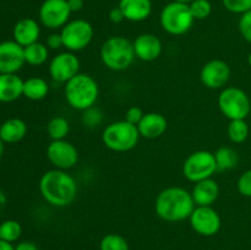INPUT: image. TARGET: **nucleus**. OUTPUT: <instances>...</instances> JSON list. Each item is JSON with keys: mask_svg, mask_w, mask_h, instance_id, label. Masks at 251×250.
<instances>
[{"mask_svg": "<svg viewBox=\"0 0 251 250\" xmlns=\"http://www.w3.org/2000/svg\"><path fill=\"white\" fill-rule=\"evenodd\" d=\"M46 46L48 47L49 49H51V50H58V49L64 48L63 38H61L60 32H53V33L49 34V36L47 37Z\"/></svg>", "mask_w": 251, "mask_h": 250, "instance_id": "obj_36", "label": "nucleus"}, {"mask_svg": "<svg viewBox=\"0 0 251 250\" xmlns=\"http://www.w3.org/2000/svg\"><path fill=\"white\" fill-rule=\"evenodd\" d=\"M144 115L145 113L142 112L141 108L137 107V105H132V107H130L129 109L126 110V113H125V120L129 122L130 124H134L137 126V124L141 122Z\"/></svg>", "mask_w": 251, "mask_h": 250, "instance_id": "obj_35", "label": "nucleus"}, {"mask_svg": "<svg viewBox=\"0 0 251 250\" xmlns=\"http://www.w3.org/2000/svg\"><path fill=\"white\" fill-rule=\"evenodd\" d=\"M248 64H249V66L251 69V51L249 53V55H248Z\"/></svg>", "mask_w": 251, "mask_h": 250, "instance_id": "obj_43", "label": "nucleus"}, {"mask_svg": "<svg viewBox=\"0 0 251 250\" xmlns=\"http://www.w3.org/2000/svg\"><path fill=\"white\" fill-rule=\"evenodd\" d=\"M21 96H24V80L16 74H0V102H14Z\"/></svg>", "mask_w": 251, "mask_h": 250, "instance_id": "obj_21", "label": "nucleus"}, {"mask_svg": "<svg viewBox=\"0 0 251 250\" xmlns=\"http://www.w3.org/2000/svg\"><path fill=\"white\" fill-rule=\"evenodd\" d=\"M195 19L190 11L189 4L172 1L162 9L159 24L162 29L171 36H183L193 27Z\"/></svg>", "mask_w": 251, "mask_h": 250, "instance_id": "obj_6", "label": "nucleus"}, {"mask_svg": "<svg viewBox=\"0 0 251 250\" xmlns=\"http://www.w3.org/2000/svg\"><path fill=\"white\" fill-rule=\"evenodd\" d=\"M25 61L32 66H39L47 63L49 58V48L44 43L36 42L25 47Z\"/></svg>", "mask_w": 251, "mask_h": 250, "instance_id": "obj_25", "label": "nucleus"}, {"mask_svg": "<svg viewBox=\"0 0 251 250\" xmlns=\"http://www.w3.org/2000/svg\"><path fill=\"white\" fill-rule=\"evenodd\" d=\"M103 119H104L103 112L98 107H95V105L83 110L82 117H81L82 125L88 127V129H95V127L100 126L103 123Z\"/></svg>", "mask_w": 251, "mask_h": 250, "instance_id": "obj_30", "label": "nucleus"}, {"mask_svg": "<svg viewBox=\"0 0 251 250\" xmlns=\"http://www.w3.org/2000/svg\"><path fill=\"white\" fill-rule=\"evenodd\" d=\"M77 190L75 178L61 169L47 171L39 180L41 195L54 207H66L71 205L77 196Z\"/></svg>", "mask_w": 251, "mask_h": 250, "instance_id": "obj_2", "label": "nucleus"}, {"mask_svg": "<svg viewBox=\"0 0 251 250\" xmlns=\"http://www.w3.org/2000/svg\"><path fill=\"white\" fill-rule=\"evenodd\" d=\"M195 207L191 191L181 186H168L163 189L154 200L156 215L169 223L189 220Z\"/></svg>", "mask_w": 251, "mask_h": 250, "instance_id": "obj_1", "label": "nucleus"}, {"mask_svg": "<svg viewBox=\"0 0 251 250\" xmlns=\"http://www.w3.org/2000/svg\"><path fill=\"white\" fill-rule=\"evenodd\" d=\"M108 17H109V20L113 24H120V22H123L125 20L124 14H123V11L120 10L119 6L113 7L109 11V14H108Z\"/></svg>", "mask_w": 251, "mask_h": 250, "instance_id": "obj_37", "label": "nucleus"}, {"mask_svg": "<svg viewBox=\"0 0 251 250\" xmlns=\"http://www.w3.org/2000/svg\"><path fill=\"white\" fill-rule=\"evenodd\" d=\"M2 152H4V142H2V140L0 139V158H1L2 156Z\"/></svg>", "mask_w": 251, "mask_h": 250, "instance_id": "obj_41", "label": "nucleus"}, {"mask_svg": "<svg viewBox=\"0 0 251 250\" xmlns=\"http://www.w3.org/2000/svg\"><path fill=\"white\" fill-rule=\"evenodd\" d=\"M64 96L71 108L83 112L96 104L100 96V86L92 76L80 73L65 83Z\"/></svg>", "mask_w": 251, "mask_h": 250, "instance_id": "obj_3", "label": "nucleus"}, {"mask_svg": "<svg viewBox=\"0 0 251 250\" xmlns=\"http://www.w3.org/2000/svg\"><path fill=\"white\" fill-rule=\"evenodd\" d=\"M80 68L81 63L77 55L73 51L65 50L60 51L51 58L48 66V71L50 77L55 82L65 85L68 81H70L77 74H80Z\"/></svg>", "mask_w": 251, "mask_h": 250, "instance_id": "obj_11", "label": "nucleus"}, {"mask_svg": "<svg viewBox=\"0 0 251 250\" xmlns=\"http://www.w3.org/2000/svg\"><path fill=\"white\" fill-rule=\"evenodd\" d=\"M68 0H44L38 11L39 22L48 29H61L70 21Z\"/></svg>", "mask_w": 251, "mask_h": 250, "instance_id": "obj_10", "label": "nucleus"}, {"mask_svg": "<svg viewBox=\"0 0 251 250\" xmlns=\"http://www.w3.org/2000/svg\"><path fill=\"white\" fill-rule=\"evenodd\" d=\"M250 134L249 124L247 123V119H237L229 120V124L227 127L228 139L233 144H243L248 140Z\"/></svg>", "mask_w": 251, "mask_h": 250, "instance_id": "obj_26", "label": "nucleus"}, {"mask_svg": "<svg viewBox=\"0 0 251 250\" xmlns=\"http://www.w3.org/2000/svg\"><path fill=\"white\" fill-rule=\"evenodd\" d=\"M49 85L42 77H29L24 81V96L27 100H41L48 96Z\"/></svg>", "mask_w": 251, "mask_h": 250, "instance_id": "obj_23", "label": "nucleus"}, {"mask_svg": "<svg viewBox=\"0 0 251 250\" xmlns=\"http://www.w3.org/2000/svg\"><path fill=\"white\" fill-rule=\"evenodd\" d=\"M140 136L145 139H157L161 137L168 129V122L161 113H145L141 122L137 124Z\"/></svg>", "mask_w": 251, "mask_h": 250, "instance_id": "obj_17", "label": "nucleus"}, {"mask_svg": "<svg viewBox=\"0 0 251 250\" xmlns=\"http://www.w3.org/2000/svg\"><path fill=\"white\" fill-rule=\"evenodd\" d=\"M27 134V125L20 118H11L0 125V139L5 144H16Z\"/></svg>", "mask_w": 251, "mask_h": 250, "instance_id": "obj_22", "label": "nucleus"}, {"mask_svg": "<svg viewBox=\"0 0 251 250\" xmlns=\"http://www.w3.org/2000/svg\"><path fill=\"white\" fill-rule=\"evenodd\" d=\"M217 172H228L234 169L239 163V156L234 149L229 146H221L215 152Z\"/></svg>", "mask_w": 251, "mask_h": 250, "instance_id": "obj_24", "label": "nucleus"}, {"mask_svg": "<svg viewBox=\"0 0 251 250\" xmlns=\"http://www.w3.org/2000/svg\"><path fill=\"white\" fill-rule=\"evenodd\" d=\"M232 70L227 61L212 59L207 61L200 70V81L210 90H222L229 81Z\"/></svg>", "mask_w": 251, "mask_h": 250, "instance_id": "obj_14", "label": "nucleus"}, {"mask_svg": "<svg viewBox=\"0 0 251 250\" xmlns=\"http://www.w3.org/2000/svg\"><path fill=\"white\" fill-rule=\"evenodd\" d=\"M61 38H63L64 48L69 51H81L87 48L92 42L95 31L93 26L83 19H76L69 21L60 29Z\"/></svg>", "mask_w": 251, "mask_h": 250, "instance_id": "obj_9", "label": "nucleus"}, {"mask_svg": "<svg viewBox=\"0 0 251 250\" xmlns=\"http://www.w3.org/2000/svg\"><path fill=\"white\" fill-rule=\"evenodd\" d=\"M12 33H14V41L25 48L29 44L38 42L41 36V26L34 19L25 17L16 22Z\"/></svg>", "mask_w": 251, "mask_h": 250, "instance_id": "obj_18", "label": "nucleus"}, {"mask_svg": "<svg viewBox=\"0 0 251 250\" xmlns=\"http://www.w3.org/2000/svg\"><path fill=\"white\" fill-rule=\"evenodd\" d=\"M100 250H130V247L123 235L109 233L100 239Z\"/></svg>", "mask_w": 251, "mask_h": 250, "instance_id": "obj_29", "label": "nucleus"}, {"mask_svg": "<svg viewBox=\"0 0 251 250\" xmlns=\"http://www.w3.org/2000/svg\"><path fill=\"white\" fill-rule=\"evenodd\" d=\"M173 1L183 2V4H190V2H193V1H194V0H173Z\"/></svg>", "mask_w": 251, "mask_h": 250, "instance_id": "obj_42", "label": "nucleus"}, {"mask_svg": "<svg viewBox=\"0 0 251 250\" xmlns=\"http://www.w3.org/2000/svg\"><path fill=\"white\" fill-rule=\"evenodd\" d=\"M22 227L17 221L7 220L0 223V239L7 243H15L21 238Z\"/></svg>", "mask_w": 251, "mask_h": 250, "instance_id": "obj_28", "label": "nucleus"}, {"mask_svg": "<svg viewBox=\"0 0 251 250\" xmlns=\"http://www.w3.org/2000/svg\"><path fill=\"white\" fill-rule=\"evenodd\" d=\"M196 206H212L220 196V185L212 178L195 183L191 190Z\"/></svg>", "mask_w": 251, "mask_h": 250, "instance_id": "obj_19", "label": "nucleus"}, {"mask_svg": "<svg viewBox=\"0 0 251 250\" xmlns=\"http://www.w3.org/2000/svg\"><path fill=\"white\" fill-rule=\"evenodd\" d=\"M238 28L243 38L251 44V10L240 15L239 22H238Z\"/></svg>", "mask_w": 251, "mask_h": 250, "instance_id": "obj_33", "label": "nucleus"}, {"mask_svg": "<svg viewBox=\"0 0 251 250\" xmlns=\"http://www.w3.org/2000/svg\"><path fill=\"white\" fill-rule=\"evenodd\" d=\"M25 64L24 47L15 41L0 43V74H16Z\"/></svg>", "mask_w": 251, "mask_h": 250, "instance_id": "obj_15", "label": "nucleus"}, {"mask_svg": "<svg viewBox=\"0 0 251 250\" xmlns=\"http://www.w3.org/2000/svg\"><path fill=\"white\" fill-rule=\"evenodd\" d=\"M118 6L124 14L125 20L131 22L145 21L152 14L151 0H119Z\"/></svg>", "mask_w": 251, "mask_h": 250, "instance_id": "obj_20", "label": "nucleus"}, {"mask_svg": "<svg viewBox=\"0 0 251 250\" xmlns=\"http://www.w3.org/2000/svg\"><path fill=\"white\" fill-rule=\"evenodd\" d=\"M217 104L221 113L228 120L247 119L251 112L249 95L243 88L237 86H228L222 88L218 95Z\"/></svg>", "mask_w": 251, "mask_h": 250, "instance_id": "obj_7", "label": "nucleus"}, {"mask_svg": "<svg viewBox=\"0 0 251 250\" xmlns=\"http://www.w3.org/2000/svg\"><path fill=\"white\" fill-rule=\"evenodd\" d=\"M0 250H15V247L11 243H7L5 240L0 239Z\"/></svg>", "mask_w": 251, "mask_h": 250, "instance_id": "obj_40", "label": "nucleus"}, {"mask_svg": "<svg viewBox=\"0 0 251 250\" xmlns=\"http://www.w3.org/2000/svg\"><path fill=\"white\" fill-rule=\"evenodd\" d=\"M191 228L202 237H212L222 227L221 216L212 206H196L189 217Z\"/></svg>", "mask_w": 251, "mask_h": 250, "instance_id": "obj_12", "label": "nucleus"}, {"mask_svg": "<svg viewBox=\"0 0 251 250\" xmlns=\"http://www.w3.org/2000/svg\"><path fill=\"white\" fill-rule=\"evenodd\" d=\"M181 171L184 178L194 184L212 178L213 174L217 172L215 153L206 150L193 152L185 158Z\"/></svg>", "mask_w": 251, "mask_h": 250, "instance_id": "obj_8", "label": "nucleus"}, {"mask_svg": "<svg viewBox=\"0 0 251 250\" xmlns=\"http://www.w3.org/2000/svg\"><path fill=\"white\" fill-rule=\"evenodd\" d=\"M222 4L232 14L243 15L251 10V0H222Z\"/></svg>", "mask_w": 251, "mask_h": 250, "instance_id": "obj_32", "label": "nucleus"}, {"mask_svg": "<svg viewBox=\"0 0 251 250\" xmlns=\"http://www.w3.org/2000/svg\"><path fill=\"white\" fill-rule=\"evenodd\" d=\"M136 125L130 124L125 119L117 120L103 129L102 142L108 150L114 152H127L136 147L140 140Z\"/></svg>", "mask_w": 251, "mask_h": 250, "instance_id": "obj_5", "label": "nucleus"}, {"mask_svg": "<svg viewBox=\"0 0 251 250\" xmlns=\"http://www.w3.org/2000/svg\"><path fill=\"white\" fill-rule=\"evenodd\" d=\"M47 132H48L51 141H54V140H65V137L70 132V124H69L66 118L56 115V117L51 118L49 120L48 125H47Z\"/></svg>", "mask_w": 251, "mask_h": 250, "instance_id": "obj_27", "label": "nucleus"}, {"mask_svg": "<svg viewBox=\"0 0 251 250\" xmlns=\"http://www.w3.org/2000/svg\"><path fill=\"white\" fill-rule=\"evenodd\" d=\"M68 5L70 7L71 12H78L82 10L85 1L83 0H68Z\"/></svg>", "mask_w": 251, "mask_h": 250, "instance_id": "obj_39", "label": "nucleus"}, {"mask_svg": "<svg viewBox=\"0 0 251 250\" xmlns=\"http://www.w3.org/2000/svg\"><path fill=\"white\" fill-rule=\"evenodd\" d=\"M15 250H39V249L34 243L24 240V242H20L19 244L15 247Z\"/></svg>", "mask_w": 251, "mask_h": 250, "instance_id": "obj_38", "label": "nucleus"}, {"mask_svg": "<svg viewBox=\"0 0 251 250\" xmlns=\"http://www.w3.org/2000/svg\"><path fill=\"white\" fill-rule=\"evenodd\" d=\"M190 11L195 20H205L212 12V4L210 0H194L189 4Z\"/></svg>", "mask_w": 251, "mask_h": 250, "instance_id": "obj_31", "label": "nucleus"}, {"mask_svg": "<svg viewBox=\"0 0 251 250\" xmlns=\"http://www.w3.org/2000/svg\"><path fill=\"white\" fill-rule=\"evenodd\" d=\"M47 158L54 168L69 171L78 162V151L68 140H54L47 147Z\"/></svg>", "mask_w": 251, "mask_h": 250, "instance_id": "obj_13", "label": "nucleus"}, {"mask_svg": "<svg viewBox=\"0 0 251 250\" xmlns=\"http://www.w3.org/2000/svg\"><path fill=\"white\" fill-rule=\"evenodd\" d=\"M237 189L240 195L251 198V169L245 171L237 181Z\"/></svg>", "mask_w": 251, "mask_h": 250, "instance_id": "obj_34", "label": "nucleus"}, {"mask_svg": "<svg viewBox=\"0 0 251 250\" xmlns=\"http://www.w3.org/2000/svg\"><path fill=\"white\" fill-rule=\"evenodd\" d=\"M132 44L136 58L146 63L157 60L163 51L162 41L156 34L152 33L140 34L134 39Z\"/></svg>", "mask_w": 251, "mask_h": 250, "instance_id": "obj_16", "label": "nucleus"}, {"mask_svg": "<svg viewBox=\"0 0 251 250\" xmlns=\"http://www.w3.org/2000/svg\"><path fill=\"white\" fill-rule=\"evenodd\" d=\"M100 55L103 65L113 71L126 70L136 59L134 44L123 36H112L105 39L100 47Z\"/></svg>", "mask_w": 251, "mask_h": 250, "instance_id": "obj_4", "label": "nucleus"}]
</instances>
